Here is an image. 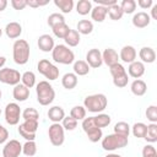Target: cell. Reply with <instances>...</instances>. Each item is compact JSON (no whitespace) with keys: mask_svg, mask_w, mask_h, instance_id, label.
Segmentation results:
<instances>
[{"mask_svg":"<svg viewBox=\"0 0 157 157\" xmlns=\"http://www.w3.org/2000/svg\"><path fill=\"white\" fill-rule=\"evenodd\" d=\"M109 72L113 77V83H114L115 87L123 88V87L128 86L129 76H128V72H126L125 67L120 63H117V64L109 66Z\"/></svg>","mask_w":157,"mask_h":157,"instance_id":"8992f818","label":"cell"},{"mask_svg":"<svg viewBox=\"0 0 157 157\" xmlns=\"http://www.w3.org/2000/svg\"><path fill=\"white\" fill-rule=\"evenodd\" d=\"M136 5H139L141 9L146 10V9H150V7H152V5H153V1H152V0H139V1L136 2Z\"/></svg>","mask_w":157,"mask_h":157,"instance_id":"816d5d0a","label":"cell"},{"mask_svg":"<svg viewBox=\"0 0 157 157\" xmlns=\"http://www.w3.org/2000/svg\"><path fill=\"white\" fill-rule=\"evenodd\" d=\"M114 134H119V135H123V136H126L129 137V134H130V125L125 121H118L115 125H114Z\"/></svg>","mask_w":157,"mask_h":157,"instance_id":"f35d334b","label":"cell"},{"mask_svg":"<svg viewBox=\"0 0 157 157\" xmlns=\"http://www.w3.org/2000/svg\"><path fill=\"white\" fill-rule=\"evenodd\" d=\"M74 74L76 76H85L90 72V66L85 60H76L74 61Z\"/></svg>","mask_w":157,"mask_h":157,"instance_id":"4316f807","label":"cell"},{"mask_svg":"<svg viewBox=\"0 0 157 157\" xmlns=\"http://www.w3.org/2000/svg\"><path fill=\"white\" fill-rule=\"evenodd\" d=\"M48 26L49 27H54V26H56V25H59V23H63V22H65V17L63 16V13H58V12H54V13H52V15H49V17H48Z\"/></svg>","mask_w":157,"mask_h":157,"instance_id":"b9f144b4","label":"cell"},{"mask_svg":"<svg viewBox=\"0 0 157 157\" xmlns=\"http://www.w3.org/2000/svg\"><path fill=\"white\" fill-rule=\"evenodd\" d=\"M48 136L53 146H61L65 141V130L60 123H53L48 129Z\"/></svg>","mask_w":157,"mask_h":157,"instance_id":"30bf717a","label":"cell"},{"mask_svg":"<svg viewBox=\"0 0 157 157\" xmlns=\"http://www.w3.org/2000/svg\"><path fill=\"white\" fill-rule=\"evenodd\" d=\"M22 33V26L18 22H9L5 27V34L10 38V39H16L21 36Z\"/></svg>","mask_w":157,"mask_h":157,"instance_id":"44dd1931","label":"cell"},{"mask_svg":"<svg viewBox=\"0 0 157 157\" xmlns=\"http://www.w3.org/2000/svg\"><path fill=\"white\" fill-rule=\"evenodd\" d=\"M7 7V0H0V11H4Z\"/></svg>","mask_w":157,"mask_h":157,"instance_id":"db71d44e","label":"cell"},{"mask_svg":"<svg viewBox=\"0 0 157 157\" xmlns=\"http://www.w3.org/2000/svg\"><path fill=\"white\" fill-rule=\"evenodd\" d=\"M11 6L15 10H23L27 6V0H11Z\"/></svg>","mask_w":157,"mask_h":157,"instance_id":"7dc6e473","label":"cell"},{"mask_svg":"<svg viewBox=\"0 0 157 157\" xmlns=\"http://www.w3.org/2000/svg\"><path fill=\"white\" fill-rule=\"evenodd\" d=\"M5 64H6V58L5 56H0V70L4 67Z\"/></svg>","mask_w":157,"mask_h":157,"instance_id":"11a10c76","label":"cell"},{"mask_svg":"<svg viewBox=\"0 0 157 157\" xmlns=\"http://www.w3.org/2000/svg\"><path fill=\"white\" fill-rule=\"evenodd\" d=\"M142 157H157V151L152 144L144 146L142 148Z\"/></svg>","mask_w":157,"mask_h":157,"instance_id":"bcb514c9","label":"cell"},{"mask_svg":"<svg viewBox=\"0 0 157 157\" xmlns=\"http://www.w3.org/2000/svg\"><path fill=\"white\" fill-rule=\"evenodd\" d=\"M136 49L132 47V45H124L121 49H120V53H119V59L123 61V63H126V64H130L132 61L136 60Z\"/></svg>","mask_w":157,"mask_h":157,"instance_id":"9a60e30c","label":"cell"},{"mask_svg":"<svg viewBox=\"0 0 157 157\" xmlns=\"http://www.w3.org/2000/svg\"><path fill=\"white\" fill-rule=\"evenodd\" d=\"M119 6L121 7L123 13L130 15V13H134L136 10V1L135 0H123Z\"/></svg>","mask_w":157,"mask_h":157,"instance_id":"60d3db41","label":"cell"},{"mask_svg":"<svg viewBox=\"0 0 157 157\" xmlns=\"http://www.w3.org/2000/svg\"><path fill=\"white\" fill-rule=\"evenodd\" d=\"M94 2L97 5H101V6H104V7H110L115 4H118L117 0H94Z\"/></svg>","mask_w":157,"mask_h":157,"instance_id":"f907efd6","label":"cell"},{"mask_svg":"<svg viewBox=\"0 0 157 157\" xmlns=\"http://www.w3.org/2000/svg\"><path fill=\"white\" fill-rule=\"evenodd\" d=\"M102 60L107 66H112L117 63H119V54L113 48H107L102 53Z\"/></svg>","mask_w":157,"mask_h":157,"instance_id":"d6986e66","label":"cell"},{"mask_svg":"<svg viewBox=\"0 0 157 157\" xmlns=\"http://www.w3.org/2000/svg\"><path fill=\"white\" fill-rule=\"evenodd\" d=\"M54 5L59 7V10L63 13H70L74 9V1L72 0H54Z\"/></svg>","mask_w":157,"mask_h":157,"instance_id":"836d02e7","label":"cell"},{"mask_svg":"<svg viewBox=\"0 0 157 157\" xmlns=\"http://www.w3.org/2000/svg\"><path fill=\"white\" fill-rule=\"evenodd\" d=\"M5 120L7 124L10 125H17L20 123V118H21V108L17 103L12 102V103H9L6 104L5 107Z\"/></svg>","mask_w":157,"mask_h":157,"instance_id":"7c38bea8","label":"cell"},{"mask_svg":"<svg viewBox=\"0 0 157 157\" xmlns=\"http://www.w3.org/2000/svg\"><path fill=\"white\" fill-rule=\"evenodd\" d=\"M132 25L136 27V28H145L150 25L151 22V17L147 12L145 11H140V12H136L134 16H132V20H131Z\"/></svg>","mask_w":157,"mask_h":157,"instance_id":"2e32d148","label":"cell"},{"mask_svg":"<svg viewBox=\"0 0 157 157\" xmlns=\"http://www.w3.org/2000/svg\"><path fill=\"white\" fill-rule=\"evenodd\" d=\"M82 129L86 132V135L91 142H98L103 137V131H102V129H99L94 125L93 117H88L82 120Z\"/></svg>","mask_w":157,"mask_h":157,"instance_id":"52a82bcc","label":"cell"},{"mask_svg":"<svg viewBox=\"0 0 157 157\" xmlns=\"http://www.w3.org/2000/svg\"><path fill=\"white\" fill-rule=\"evenodd\" d=\"M21 82L27 88H32L36 85V75L33 71H26L21 75Z\"/></svg>","mask_w":157,"mask_h":157,"instance_id":"d590c367","label":"cell"},{"mask_svg":"<svg viewBox=\"0 0 157 157\" xmlns=\"http://www.w3.org/2000/svg\"><path fill=\"white\" fill-rule=\"evenodd\" d=\"M61 125H63L64 130L72 131V130H75V128L77 126V120L69 115V117H65V118L61 120Z\"/></svg>","mask_w":157,"mask_h":157,"instance_id":"ee69618b","label":"cell"},{"mask_svg":"<svg viewBox=\"0 0 157 157\" xmlns=\"http://www.w3.org/2000/svg\"><path fill=\"white\" fill-rule=\"evenodd\" d=\"M130 90H131V93L137 96V97H141L146 93L147 91V85L144 80H140V78H136L131 82L130 85Z\"/></svg>","mask_w":157,"mask_h":157,"instance_id":"603a6c76","label":"cell"},{"mask_svg":"<svg viewBox=\"0 0 157 157\" xmlns=\"http://www.w3.org/2000/svg\"><path fill=\"white\" fill-rule=\"evenodd\" d=\"M153 20H157V4L152 5V9H151V16Z\"/></svg>","mask_w":157,"mask_h":157,"instance_id":"f5cc1de1","label":"cell"},{"mask_svg":"<svg viewBox=\"0 0 157 157\" xmlns=\"http://www.w3.org/2000/svg\"><path fill=\"white\" fill-rule=\"evenodd\" d=\"M52 58L55 63L63 64V65H69L75 61V54L69 47L65 44H58L54 47L52 50Z\"/></svg>","mask_w":157,"mask_h":157,"instance_id":"277c9868","label":"cell"},{"mask_svg":"<svg viewBox=\"0 0 157 157\" xmlns=\"http://www.w3.org/2000/svg\"><path fill=\"white\" fill-rule=\"evenodd\" d=\"M22 153L27 157H33L37 153V144L34 141H26L22 145Z\"/></svg>","mask_w":157,"mask_h":157,"instance_id":"8d00e7d4","label":"cell"},{"mask_svg":"<svg viewBox=\"0 0 157 157\" xmlns=\"http://www.w3.org/2000/svg\"><path fill=\"white\" fill-rule=\"evenodd\" d=\"M0 115H1V108H0Z\"/></svg>","mask_w":157,"mask_h":157,"instance_id":"91938a15","label":"cell"},{"mask_svg":"<svg viewBox=\"0 0 157 157\" xmlns=\"http://www.w3.org/2000/svg\"><path fill=\"white\" fill-rule=\"evenodd\" d=\"M93 121L97 128L102 129V128H107L110 124L112 118H110V115H108L105 113H98V115L93 117Z\"/></svg>","mask_w":157,"mask_h":157,"instance_id":"4dcf8cb0","label":"cell"},{"mask_svg":"<svg viewBox=\"0 0 157 157\" xmlns=\"http://www.w3.org/2000/svg\"><path fill=\"white\" fill-rule=\"evenodd\" d=\"M92 10V2L90 0H78L76 4V11L78 15L85 16L87 13H90Z\"/></svg>","mask_w":157,"mask_h":157,"instance_id":"d6a6232c","label":"cell"},{"mask_svg":"<svg viewBox=\"0 0 157 157\" xmlns=\"http://www.w3.org/2000/svg\"><path fill=\"white\" fill-rule=\"evenodd\" d=\"M1 96H2V92H1V90H0V99H1Z\"/></svg>","mask_w":157,"mask_h":157,"instance_id":"680465c9","label":"cell"},{"mask_svg":"<svg viewBox=\"0 0 157 157\" xmlns=\"http://www.w3.org/2000/svg\"><path fill=\"white\" fill-rule=\"evenodd\" d=\"M38 130V120H25L22 124L18 125V134L26 141H34L36 132Z\"/></svg>","mask_w":157,"mask_h":157,"instance_id":"ba28073f","label":"cell"},{"mask_svg":"<svg viewBox=\"0 0 157 157\" xmlns=\"http://www.w3.org/2000/svg\"><path fill=\"white\" fill-rule=\"evenodd\" d=\"M70 29H71V28L66 25V22L59 23V25H56V26H54V27L52 28L53 34H54L56 38H61V39H64V38L67 36V33H69Z\"/></svg>","mask_w":157,"mask_h":157,"instance_id":"1f68e13d","label":"cell"},{"mask_svg":"<svg viewBox=\"0 0 157 157\" xmlns=\"http://www.w3.org/2000/svg\"><path fill=\"white\" fill-rule=\"evenodd\" d=\"M78 78L74 72H66L63 77H61V85L66 90H72L77 86Z\"/></svg>","mask_w":157,"mask_h":157,"instance_id":"484cf974","label":"cell"},{"mask_svg":"<svg viewBox=\"0 0 157 157\" xmlns=\"http://www.w3.org/2000/svg\"><path fill=\"white\" fill-rule=\"evenodd\" d=\"M105 157H123V156H120V155H118V153H108Z\"/></svg>","mask_w":157,"mask_h":157,"instance_id":"9f6ffc18","label":"cell"},{"mask_svg":"<svg viewBox=\"0 0 157 157\" xmlns=\"http://www.w3.org/2000/svg\"><path fill=\"white\" fill-rule=\"evenodd\" d=\"M148 144H155L157 141V123H150L146 129V134L144 137Z\"/></svg>","mask_w":157,"mask_h":157,"instance_id":"f1b7e54d","label":"cell"},{"mask_svg":"<svg viewBox=\"0 0 157 157\" xmlns=\"http://www.w3.org/2000/svg\"><path fill=\"white\" fill-rule=\"evenodd\" d=\"M29 44L25 39H16L12 45V58L18 65H25L29 60Z\"/></svg>","mask_w":157,"mask_h":157,"instance_id":"7a4b0ae2","label":"cell"},{"mask_svg":"<svg viewBox=\"0 0 157 157\" xmlns=\"http://www.w3.org/2000/svg\"><path fill=\"white\" fill-rule=\"evenodd\" d=\"M21 81V74L20 71L10 67H2L0 70V82L10 86H16Z\"/></svg>","mask_w":157,"mask_h":157,"instance_id":"8fae6325","label":"cell"},{"mask_svg":"<svg viewBox=\"0 0 157 157\" xmlns=\"http://www.w3.org/2000/svg\"><path fill=\"white\" fill-rule=\"evenodd\" d=\"M64 40L66 43V47H76V45H78V43L81 40V37H80V33L76 29H70L67 36L64 38Z\"/></svg>","mask_w":157,"mask_h":157,"instance_id":"f546056e","label":"cell"},{"mask_svg":"<svg viewBox=\"0 0 157 157\" xmlns=\"http://www.w3.org/2000/svg\"><path fill=\"white\" fill-rule=\"evenodd\" d=\"M90 67H93V69H98L102 66L103 64V60H102V53L99 49L97 48H92L87 52L86 54V60H85Z\"/></svg>","mask_w":157,"mask_h":157,"instance_id":"5bb4252c","label":"cell"},{"mask_svg":"<svg viewBox=\"0 0 157 157\" xmlns=\"http://www.w3.org/2000/svg\"><path fill=\"white\" fill-rule=\"evenodd\" d=\"M108 105V99L103 93L90 94L83 99V107L91 113H102Z\"/></svg>","mask_w":157,"mask_h":157,"instance_id":"6da1fadb","label":"cell"},{"mask_svg":"<svg viewBox=\"0 0 157 157\" xmlns=\"http://www.w3.org/2000/svg\"><path fill=\"white\" fill-rule=\"evenodd\" d=\"M76 28H77L76 31H77L80 34L87 36V34H91V33H92V31H93V23H92V21H90V20H80V21L77 22Z\"/></svg>","mask_w":157,"mask_h":157,"instance_id":"83f0119b","label":"cell"},{"mask_svg":"<svg viewBox=\"0 0 157 157\" xmlns=\"http://www.w3.org/2000/svg\"><path fill=\"white\" fill-rule=\"evenodd\" d=\"M48 118L53 123H60L65 118V110L61 107H59V105H54V107L49 108V110H48Z\"/></svg>","mask_w":157,"mask_h":157,"instance_id":"cb8c5ba5","label":"cell"},{"mask_svg":"<svg viewBox=\"0 0 157 157\" xmlns=\"http://www.w3.org/2000/svg\"><path fill=\"white\" fill-rule=\"evenodd\" d=\"M139 56L141 59V63L152 64L156 60V52L151 47H142L140 49V52H139Z\"/></svg>","mask_w":157,"mask_h":157,"instance_id":"7402d4cb","label":"cell"},{"mask_svg":"<svg viewBox=\"0 0 157 157\" xmlns=\"http://www.w3.org/2000/svg\"><path fill=\"white\" fill-rule=\"evenodd\" d=\"M9 139V131L6 128H4L1 124H0V144H4Z\"/></svg>","mask_w":157,"mask_h":157,"instance_id":"681fc988","label":"cell"},{"mask_svg":"<svg viewBox=\"0 0 157 157\" xmlns=\"http://www.w3.org/2000/svg\"><path fill=\"white\" fill-rule=\"evenodd\" d=\"M22 153V144L18 140H10L2 148V157H18Z\"/></svg>","mask_w":157,"mask_h":157,"instance_id":"4fadbf2b","label":"cell"},{"mask_svg":"<svg viewBox=\"0 0 157 157\" xmlns=\"http://www.w3.org/2000/svg\"><path fill=\"white\" fill-rule=\"evenodd\" d=\"M12 96L17 102H25L27 101V98L29 97V88H27L25 85L18 83L16 86H13L12 90Z\"/></svg>","mask_w":157,"mask_h":157,"instance_id":"ffe728a7","label":"cell"},{"mask_svg":"<svg viewBox=\"0 0 157 157\" xmlns=\"http://www.w3.org/2000/svg\"><path fill=\"white\" fill-rule=\"evenodd\" d=\"M49 1L45 0V1H39V0H27V6L29 7H39V6H44L47 5Z\"/></svg>","mask_w":157,"mask_h":157,"instance_id":"c3c4849f","label":"cell"},{"mask_svg":"<svg viewBox=\"0 0 157 157\" xmlns=\"http://www.w3.org/2000/svg\"><path fill=\"white\" fill-rule=\"evenodd\" d=\"M37 69L39 74H42L49 81H54L59 77V69L53 63H50L48 59L39 60V63L37 64Z\"/></svg>","mask_w":157,"mask_h":157,"instance_id":"9c48e42d","label":"cell"},{"mask_svg":"<svg viewBox=\"0 0 157 157\" xmlns=\"http://www.w3.org/2000/svg\"><path fill=\"white\" fill-rule=\"evenodd\" d=\"M145 114H146V118L150 123H157V107L156 105H153V104L148 105Z\"/></svg>","mask_w":157,"mask_h":157,"instance_id":"f6af8a7d","label":"cell"},{"mask_svg":"<svg viewBox=\"0 0 157 157\" xmlns=\"http://www.w3.org/2000/svg\"><path fill=\"white\" fill-rule=\"evenodd\" d=\"M86 109L83 105H75L71 108L70 110V117H72L74 119H76L77 121L78 120H83L86 118Z\"/></svg>","mask_w":157,"mask_h":157,"instance_id":"74e56055","label":"cell"},{"mask_svg":"<svg viewBox=\"0 0 157 157\" xmlns=\"http://www.w3.org/2000/svg\"><path fill=\"white\" fill-rule=\"evenodd\" d=\"M123 10H121V7L118 5V4H115V5H113V6H110V7H108V16H109V18L110 20H113V21H118V20H120L121 17H123Z\"/></svg>","mask_w":157,"mask_h":157,"instance_id":"ab89813d","label":"cell"},{"mask_svg":"<svg viewBox=\"0 0 157 157\" xmlns=\"http://www.w3.org/2000/svg\"><path fill=\"white\" fill-rule=\"evenodd\" d=\"M1 36H2V29L0 28V37H1Z\"/></svg>","mask_w":157,"mask_h":157,"instance_id":"6f0895ef","label":"cell"},{"mask_svg":"<svg viewBox=\"0 0 157 157\" xmlns=\"http://www.w3.org/2000/svg\"><path fill=\"white\" fill-rule=\"evenodd\" d=\"M129 139L126 136L119 135V134H109L105 137H102V148L105 151H115L119 148H123L128 146Z\"/></svg>","mask_w":157,"mask_h":157,"instance_id":"5b68a950","label":"cell"},{"mask_svg":"<svg viewBox=\"0 0 157 157\" xmlns=\"http://www.w3.org/2000/svg\"><path fill=\"white\" fill-rule=\"evenodd\" d=\"M21 115L23 120H38L39 119V113L36 108H26Z\"/></svg>","mask_w":157,"mask_h":157,"instance_id":"7bdbcfd3","label":"cell"},{"mask_svg":"<svg viewBox=\"0 0 157 157\" xmlns=\"http://www.w3.org/2000/svg\"><path fill=\"white\" fill-rule=\"evenodd\" d=\"M146 129H147V125H146L145 123H141V121L135 123V124L130 128L132 135H134L135 137H137V139H144V137H145Z\"/></svg>","mask_w":157,"mask_h":157,"instance_id":"e575fe53","label":"cell"},{"mask_svg":"<svg viewBox=\"0 0 157 157\" xmlns=\"http://www.w3.org/2000/svg\"><path fill=\"white\" fill-rule=\"evenodd\" d=\"M37 44H38V48L42 52H44V53L52 52L54 49V47H55V43H54L53 37L49 36V34H42V36H39Z\"/></svg>","mask_w":157,"mask_h":157,"instance_id":"e0dca14e","label":"cell"},{"mask_svg":"<svg viewBox=\"0 0 157 157\" xmlns=\"http://www.w3.org/2000/svg\"><path fill=\"white\" fill-rule=\"evenodd\" d=\"M145 70H146L145 69V64L139 61V60H135V61L129 64L128 74H129V76H131V77H134L136 80V78H140L145 74Z\"/></svg>","mask_w":157,"mask_h":157,"instance_id":"ac0fdd59","label":"cell"},{"mask_svg":"<svg viewBox=\"0 0 157 157\" xmlns=\"http://www.w3.org/2000/svg\"><path fill=\"white\" fill-rule=\"evenodd\" d=\"M37 101L40 105H49L55 98V91L48 81H39L36 85Z\"/></svg>","mask_w":157,"mask_h":157,"instance_id":"3957f363","label":"cell"},{"mask_svg":"<svg viewBox=\"0 0 157 157\" xmlns=\"http://www.w3.org/2000/svg\"><path fill=\"white\" fill-rule=\"evenodd\" d=\"M107 15H108V7H104L101 5H97V6L92 7V10H91V17L96 22H103L105 20Z\"/></svg>","mask_w":157,"mask_h":157,"instance_id":"d4e9b609","label":"cell"}]
</instances>
